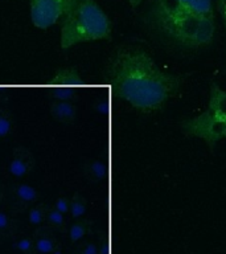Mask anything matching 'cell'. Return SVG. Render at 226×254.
Here are the masks:
<instances>
[{
	"label": "cell",
	"instance_id": "13",
	"mask_svg": "<svg viewBox=\"0 0 226 254\" xmlns=\"http://www.w3.org/2000/svg\"><path fill=\"white\" fill-rule=\"evenodd\" d=\"M19 221L5 212H0V241L9 240L17 233Z\"/></svg>",
	"mask_w": 226,
	"mask_h": 254
},
{
	"label": "cell",
	"instance_id": "15",
	"mask_svg": "<svg viewBox=\"0 0 226 254\" xmlns=\"http://www.w3.org/2000/svg\"><path fill=\"white\" fill-rule=\"evenodd\" d=\"M83 172L90 182H101L106 176V166L99 160L87 162L83 167Z\"/></svg>",
	"mask_w": 226,
	"mask_h": 254
},
{
	"label": "cell",
	"instance_id": "5",
	"mask_svg": "<svg viewBox=\"0 0 226 254\" xmlns=\"http://www.w3.org/2000/svg\"><path fill=\"white\" fill-rule=\"evenodd\" d=\"M78 0H29L32 24L48 29L61 23L77 5Z\"/></svg>",
	"mask_w": 226,
	"mask_h": 254
},
{
	"label": "cell",
	"instance_id": "12",
	"mask_svg": "<svg viewBox=\"0 0 226 254\" xmlns=\"http://www.w3.org/2000/svg\"><path fill=\"white\" fill-rule=\"evenodd\" d=\"M79 94V89L69 86H48L47 95L52 101H77Z\"/></svg>",
	"mask_w": 226,
	"mask_h": 254
},
{
	"label": "cell",
	"instance_id": "20",
	"mask_svg": "<svg viewBox=\"0 0 226 254\" xmlns=\"http://www.w3.org/2000/svg\"><path fill=\"white\" fill-rule=\"evenodd\" d=\"M73 254H98V245L91 241L78 242Z\"/></svg>",
	"mask_w": 226,
	"mask_h": 254
},
{
	"label": "cell",
	"instance_id": "3",
	"mask_svg": "<svg viewBox=\"0 0 226 254\" xmlns=\"http://www.w3.org/2000/svg\"><path fill=\"white\" fill-rule=\"evenodd\" d=\"M97 40H111L110 19L95 0H78L61 21V48L69 49L77 44Z\"/></svg>",
	"mask_w": 226,
	"mask_h": 254
},
{
	"label": "cell",
	"instance_id": "24",
	"mask_svg": "<svg viewBox=\"0 0 226 254\" xmlns=\"http://www.w3.org/2000/svg\"><path fill=\"white\" fill-rule=\"evenodd\" d=\"M142 1H143V0H128V3H130V5H131V8H132V9H136L139 4L142 3Z\"/></svg>",
	"mask_w": 226,
	"mask_h": 254
},
{
	"label": "cell",
	"instance_id": "2",
	"mask_svg": "<svg viewBox=\"0 0 226 254\" xmlns=\"http://www.w3.org/2000/svg\"><path fill=\"white\" fill-rule=\"evenodd\" d=\"M146 23L186 49L209 45L216 33L212 0H154Z\"/></svg>",
	"mask_w": 226,
	"mask_h": 254
},
{
	"label": "cell",
	"instance_id": "9",
	"mask_svg": "<svg viewBox=\"0 0 226 254\" xmlns=\"http://www.w3.org/2000/svg\"><path fill=\"white\" fill-rule=\"evenodd\" d=\"M48 86H69L82 89L86 86V82L79 77L75 67H63L56 71L55 77L47 82Z\"/></svg>",
	"mask_w": 226,
	"mask_h": 254
},
{
	"label": "cell",
	"instance_id": "19",
	"mask_svg": "<svg viewBox=\"0 0 226 254\" xmlns=\"http://www.w3.org/2000/svg\"><path fill=\"white\" fill-rule=\"evenodd\" d=\"M13 248H15L17 252H20V253L23 254H37L33 236H32V237L20 238L19 241H16L15 244H13Z\"/></svg>",
	"mask_w": 226,
	"mask_h": 254
},
{
	"label": "cell",
	"instance_id": "17",
	"mask_svg": "<svg viewBox=\"0 0 226 254\" xmlns=\"http://www.w3.org/2000/svg\"><path fill=\"white\" fill-rule=\"evenodd\" d=\"M15 127L13 115L7 109H0V140L8 138Z\"/></svg>",
	"mask_w": 226,
	"mask_h": 254
},
{
	"label": "cell",
	"instance_id": "14",
	"mask_svg": "<svg viewBox=\"0 0 226 254\" xmlns=\"http://www.w3.org/2000/svg\"><path fill=\"white\" fill-rule=\"evenodd\" d=\"M45 224L48 226H51L53 230L65 233L66 232V220H65V214L55 209L53 206H49L47 213V218H45Z\"/></svg>",
	"mask_w": 226,
	"mask_h": 254
},
{
	"label": "cell",
	"instance_id": "18",
	"mask_svg": "<svg viewBox=\"0 0 226 254\" xmlns=\"http://www.w3.org/2000/svg\"><path fill=\"white\" fill-rule=\"evenodd\" d=\"M87 209V201L86 198L83 197L81 193H74L73 197L70 198V210L69 213L74 220H78V218H82L83 214L86 213Z\"/></svg>",
	"mask_w": 226,
	"mask_h": 254
},
{
	"label": "cell",
	"instance_id": "6",
	"mask_svg": "<svg viewBox=\"0 0 226 254\" xmlns=\"http://www.w3.org/2000/svg\"><path fill=\"white\" fill-rule=\"evenodd\" d=\"M40 202V193L35 187L27 183H15L9 190V209L13 213H24Z\"/></svg>",
	"mask_w": 226,
	"mask_h": 254
},
{
	"label": "cell",
	"instance_id": "21",
	"mask_svg": "<svg viewBox=\"0 0 226 254\" xmlns=\"http://www.w3.org/2000/svg\"><path fill=\"white\" fill-rule=\"evenodd\" d=\"M53 208L58 210V212H61L62 214L69 213V210H70V198L58 197L56 200Z\"/></svg>",
	"mask_w": 226,
	"mask_h": 254
},
{
	"label": "cell",
	"instance_id": "7",
	"mask_svg": "<svg viewBox=\"0 0 226 254\" xmlns=\"http://www.w3.org/2000/svg\"><path fill=\"white\" fill-rule=\"evenodd\" d=\"M36 159L27 147H16L12 152V159L8 164V172L15 179L27 178L33 172Z\"/></svg>",
	"mask_w": 226,
	"mask_h": 254
},
{
	"label": "cell",
	"instance_id": "11",
	"mask_svg": "<svg viewBox=\"0 0 226 254\" xmlns=\"http://www.w3.org/2000/svg\"><path fill=\"white\" fill-rule=\"evenodd\" d=\"M91 226H93V222L90 220H82V218L75 220L67 230L69 240H70L71 244L77 245L78 242L82 241L87 234L91 233Z\"/></svg>",
	"mask_w": 226,
	"mask_h": 254
},
{
	"label": "cell",
	"instance_id": "4",
	"mask_svg": "<svg viewBox=\"0 0 226 254\" xmlns=\"http://www.w3.org/2000/svg\"><path fill=\"white\" fill-rule=\"evenodd\" d=\"M181 128L186 136L202 139L209 148H213L221 139H226V91L221 90L216 82L212 83L206 110L184 119Z\"/></svg>",
	"mask_w": 226,
	"mask_h": 254
},
{
	"label": "cell",
	"instance_id": "8",
	"mask_svg": "<svg viewBox=\"0 0 226 254\" xmlns=\"http://www.w3.org/2000/svg\"><path fill=\"white\" fill-rule=\"evenodd\" d=\"M37 254H51L57 249H61L59 241L55 234V230L47 224L39 226L33 233Z\"/></svg>",
	"mask_w": 226,
	"mask_h": 254
},
{
	"label": "cell",
	"instance_id": "1",
	"mask_svg": "<svg viewBox=\"0 0 226 254\" xmlns=\"http://www.w3.org/2000/svg\"><path fill=\"white\" fill-rule=\"evenodd\" d=\"M182 79L184 75L163 71L147 52L135 47L116 49L103 73L113 94L144 114L160 110L177 94Z\"/></svg>",
	"mask_w": 226,
	"mask_h": 254
},
{
	"label": "cell",
	"instance_id": "22",
	"mask_svg": "<svg viewBox=\"0 0 226 254\" xmlns=\"http://www.w3.org/2000/svg\"><path fill=\"white\" fill-rule=\"evenodd\" d=\"M98 254H109V241H107V237H101L98 245Z\"/></svg>",
	"mask_w": 226,
	"mask_h": 254
},
{
	"label": "cell",
	"instance_id": "25",
	"mask_svg": "<svg viewBox=\"0 0 226 254\" xmlns=\"http://www.w3.org/2000/svg\"><path fill=\"white\" fill-rule=\"evenodd\" d=\"M4 194H5V190H4V186L1 184V182H0V204H1V201H3Z\"/></svg>",
	"mask_w": 226,
	"mask_h": 254
},
{
	"label": "cell",
	"instance_id": "23",
	"mask_svg": "<svg viewBox=\"0 0 226 254\" xmlns=\"http://www.w3.org/2000/svg\"><path fill=\"white\" fill-rule=\"evenodd\" d=\"M217 7L220 13H221L222 20H224V25H225V29H226V0H218Z\"/></svg>",
	"mask_w": 226,
	"mask_h": 254
},
{
	"label": "cell",
	"instance_id": "26",
	"mask_svg": "<svg viewBox=\"0 0 226 254\" xmlns=\"http://www.w3.org/2000/svg\"><path fill=\"white\" fill-rule=\"evenodd\" d=\"M51 254H62V250L57 249L56 252H53V253H51Z\"/></svg>",
	"mask_w": 226,
	"mask_h": 254
},
{
	"label": "cell",
	"instance_id": "10",
	"mask_svg": "<svg viewBox=\"0 0 226 254\" xmlns=\"http://www.w3.org/2000/svg\"><path fill=\"white\" fill-rule=\"evenodd\" d=\"M49 113L53 119L61 123H73L77 117V106L70 101H52Z\"/></svg>",
	"mask_w": 226,
	"mask_h": 254
},
{
	"label": "cell",
	"instance_id": "16",
	"mask_svg": "<svg viewBox=\"0 0 226 254\" xmlns=\"http://www.w3.org/2000/svg\"><path fill=\"white\" fill-rule=\"evenodd\" d=\"M49 206L44 202H37L33 206L29 208L28 210V220L32 225L41 226L45 224V218H47V213Z\"/></svg>",
	"mask_w": 226,
	"mask_h": 254
}]
</instances>
